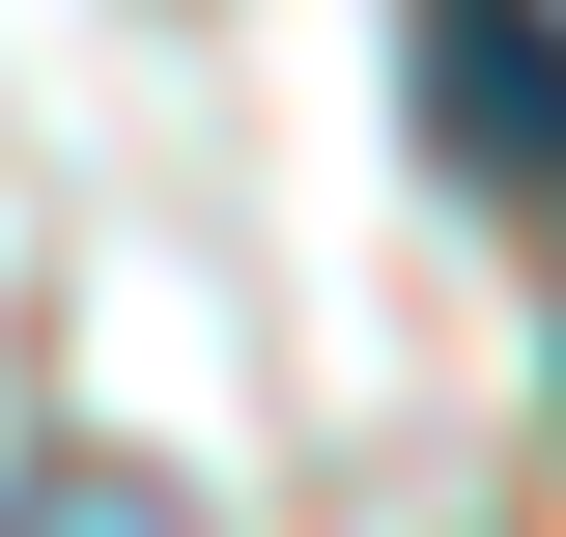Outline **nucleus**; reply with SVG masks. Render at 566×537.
<instances>
[{"label": "nucleus", "instance_id": "nucleus-1", "mask_svg": "<svg viewBox=\"0 0 566 537\" xmlns=\"http://www.w3.org/2000/svg\"><path fill=\"white\" fill-rule=\"evenodd\" d=\"M424 141L453 199H538V0H424Z\"/></svg>", "mask_w": 566, "mask_h": 537}]
</instances>
